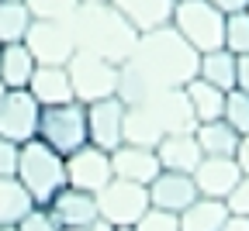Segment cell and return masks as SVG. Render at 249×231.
<instances>
[{
    "instance_id": "obj_1",
    "label": "cell",
    "mask_w": 249,
    "mask_h": 231,
    "mask_svg": "<svg viewBox=\"0 0 249 231\" xmlns=\"http://www.w3.org/2000/svg\"><path fill=\"white\" fill-rule=\"evenodd\" d=\"M124 66L149 86V90H166V86H187L197 76L201 52L187 42L173 24L142 31L132 55Z\"/></svg>"
},
{
    "instance_id": "obj_2",
    "label": "cell",
    "mask_w": 249,
    "mask_h": 231,
    "mask_svg": "<svg viewBox=\"0 0 249 231\" xmlns=\"http://www.w3.org/2000/svg\"><path fill=\"white\" fill-rule=\"evenodd\" d=\"M66 28L80 52H93L114 66L128 59L139 42V31L118 14L111 0H80L66 17Z\"/></svg>"
},
{
    "instance_id": "obj_3",
    "label": "cell",
    "mask_w": 249,
    "mask_h": 231,
    "mask_svg": "<svg viewBox=\"0 0 249 231\" xmlns=\"http://www.w3.org/2000/svg\"><path fill=\"white\" fill-rule=\"evenodd\" d=\"M18 183L28 190L35 207H45L66 186V155L49 148L42 138H28L18 152Z\"/></svg>"
},
{
    "instance_id": "obj_4",
    "label": "cell",
    "mask_w": 249,
    "mask_h": 231,
    "mask_svg": "<svg viewBox=\"0 0 249 231\" xmlns=\"http://www.w3.org/2000/svg\"><path fill=\"white\" fill-rule=\"evenodd\" d=\"M170 24L201 55L214 52V49H225V14L218 11L211 0H177Z\"/></svg>"
},
{
    "instance_id": "obj_5",
    "label": "cell",
    "mask_w": 249,
    "mask_h": 231,
    "mask_svg": "<svg viewBox=\"0 0 249 231\" xmlns=\"http://www.w3.org/2000/svg\"><path fill=\"white\" fill-rule=\"evenodd\" d=\"M66 76L73 86V100L83 107L93 100H104V97H114V90H118V66L93 52L76 49L66 62Z\"/></svg>"
},
{
    "instance_id": "obj_6",
    "label": "cell",
    "mask_w": 249,
    "mask_h": 231,
    "mask_svg": "<svg viewBox=\"0 0 249 231\" xmlns=\"http://www.w3.org/2000/svg\"><path fill=\"white\" fill-rule=\"evenodd\" d=\"M49 148H55L59 155H70L80 145H87V107L70 100V104H55V107H42L38 114V135Z\"/></svg>"
},
{
    "instance_id": "obj_7",
    "label": "cell",
    "mask_w": 249,
    "mask_h": 231,
    "mask_svg": "<svg viewBox=\"0 0 249 231\" xmlns=\"http://www.w3.org/2000/svg\"><path fill=\"white\" fill-rule=\"evenodd\" d=\"M93 197H97V217L111 221L114 228L118 224H135L149 211V190L142 183H132V180H118L114 176Z\"/></svg>"
},
{
    "instance_id": "obj_8",
    "label": "cell",
    "mask_w": 249,
    "mask_h": 231,
    "mask_svg": "<svg viewBox=\"0 0 249 231\" xmlns=\"http://www.w3.org/2000/svg\"><path fill=\"white\" fill-rule=\"evenodd\" d=\"M132 107H135V104H132ZM139 107L152 117L156 128L163 131V138H166V135H183V131H194V128H197V117H194V111H191V100H187L183 86L152 90Z\"/></svg>"
},
{
    "instance_id": "obj_9",
    "label": "cell",
    "mask_w": 249,
    "mask_h": 231,
    "mask_svg": "<svg viewBox=\"0 0 249 231\" xmlns=\"http://www.w3.org/2000/svg\"><path fill=\"white\" fill-rule=\"evenodd\" d=\"M38 114L42 107L28 90H7L0 97V138L24 145L38 135Z\"/></svg>"
},
{
    "instance_id": "obj_10",
    "label": "cell",
    "mask_w": 249,
    "mask_h": 231,
    "mask_svg": "<svg viewBox=\"0 0 249 231\" xmlns=\"http://www.w3.org/2000/svg\"><path fill=\"white\" fill-rule=\"evenodd\" d=\"M24 45L35 55L38 66H66L70 55L76 52L66 21H31L28 35H24Z\"/></svg>"
},
{
    "instance_id": "obj_11",
    "label": "cell",
    "mask_w": 249,
    "mask_h": 231,
    "mask_svg": "<svg viewBox=\"0 0 249 231\" xmlns=\"http://www.w3.org/2000/svg\"><path fill=\"white\" fill-rule=\"evenodd\" d=\"M114 180L111 169V152L97 148V145H80L76 152L66 155V186L87 190V193H97L101 186H107Z\"/></svg>"
},
{
    "instance_id": "obj_12",
    "label": "cell",
    "mask_w": 249,
    "mask_h": 231,
    "mask_svg": "<svg viewBox=\"0 0 249 231\" xmlns=\"http://www.w3.org/2000/svg\"><path fill=\"white\" fill-rule=\"evenodd\" d=\"M87 142L104 152H114L124 142V104L118 97L87 104Z\"/></svg>"
},
{
    "instance_id": "obj_13",
    "label": "cell",
    "mask_w": 249,
    "mask_h": 231,
    "mask_svg": "<svg viewBox=\"0 0 249 231\" xmlns=\"http://www.w3.org/2000/svg\"><path fill=\"white\" fill-rule=\"evenodd\" d=\"M145 190H149V207H160V211H170V214L187 211L201 197L191 173H170V169H163Z\"/></svg>"
},
{
    "instance_id": "obj_14",
    "label": "cell",
    "mask_w": 249,
    "mask_h": 231,
    "mask_svg": "<svg viewBox=\"0 0 249 231\" xmlns=\"http://www.w3.org/2000/svg\"><path fill=\"white\" fill-rule=\"evenodd\" d=\"M191 176H194L197 193L201 197H214V200H225V197L232 193V186L242 180L235 155H204Z\"/></svg>"
},
{
    "instance_id": "obj_15",
    "label": "cell",
    "mask_w": 249,
    "mask_h": 231,
    "mask_svg": "<svg viewBox=\"0 0 249 231\" xmlns=\"http://www.w3.org/2000/svg\"><path fill=\"white\" fill-rule=\"evenodd\" d=\"M45 211L52 214V221L59 228H90L97 221V197L87 190H76V186H62L45 204Z\"/></svg>"
},
{
    "instance_id": "obj_16",
    "label": "cell",
    "mask_w": 249,
    "mask_h": 231,
    "mask_svg": "<svg viewBox=\"0 0 249 231\" xmlns=\"http://www.w3.org/2000/svg\"><path fill=\"white\" fill-rule=\"evenodd\" d=\"M111 169H114L118 180H132V183H142V186H149L156 176L163 173L160 159H156V148L128 145V142H121L111 152Z\"/></svg>"
},
{
    "instance_id": "obj_17",
    "label": "cell",
    "mask_w": 249,
    "mask_h": 231,
    "mask_svg": "<svg viewBox=\"0 0 249 231\" xmlns=\"http://www.w3.org/2000/svg\"><path fill=\"white\" fill-rule=\"evenodd\" d=\"M31 97L38 100V107H55V104H70L73 100V86L66 76V66H35L28 86Z\"/></svg>"
},
{
    "instance_id": "obj_18",
    "label": "cell",
    "mask_w": 249,
    "mask_h": 231,
    "mask_svg": "<svg viewBox=\"0 0 249 231\" xmlns=\"http://www.w3.org/2000/svg\"><path fill=\"white\" fill-rule=\"evenodd\" d=\"M118 7V14L128 21L139 35L142 31H152V28H166L173 21V7L177 0H111Z\"/></svg>"
},
{
    "instance_id": "obj_19",
    "label": "cell",
    "mask_w": 249,
    "mask_h": 231,
    "mask_svg": "<svg viewBox=\"0 0 249 231\" xmlns=\"http://www.w3.org/2000/svg\"><path fill=\"white\" fill-rule=\"evenodd\" d=\"M156 159H160V166L170 169V173H194L204 155H201V145L194 138V131H183V135L160 138V145H156Z\"/></svg>"
},
{
    "instance_id": "obj_20",
    "label": "cell",
    "mask_w": 249,
    "mask_h": 231,
    "mask_svg": "<svg viewBox=\"0 0 249 231\" xmlns=\"http://www.w3.org/2000/svg\"><path fill=\"white\" fill-rule=\"evenodd\" d=\"M35 55L28 52L24 42H11V45H0V83L7 90H24L31 73H35Z\"/></svg>"
},
{
    "instance_id": "obj_21",
    "label": "cell",
    "mask_w": 249,
    "mask_h": 231,
    "mask_svg": "<svg viewBox=\"0 0 249 231\" xmlns=\"http://www.w3.org/2000/svg\"><path fill=\"white\" fill-rule=\"evenodd\" d=\"M225 217H229L225 200H214V197H197L187 211L177 214L180 231H222Z\"/></svg>"
},
{
    "instance_id": "obj_22",
    "label": "cell",
    "mask_w": 249,
    "mask_h": 231,
    "mask_svg": "<svg viewBox=\"0 0 249 231\" xmlns=\"http://www.w3.org/2000/svg\"><path fill=\"white\" fill-rule=\"evenodd\" d=\"M183 93H187V100H191V111H194L197 124H204V121H218V117H222V111H225V90H218L214 83L194 76L191 83L183 86Z\"/></svg>"
},
{
    "instance_id": "obj_23",
    "label": "cell",
    "mask_w": 249,
    "mask_h": 231,
    "mask_svg": "<svg viewBox=\"0 0 249 231\" xmlns=\"http://www.w3.org/2000/svg\"><path fill=\"white\" fill-rule=\"evenodd\" d=\"M194 138L201 145V155H235V145H239V131L229 124V121H204L194 128Z\"/></svg>"
},
{
    "instance_id": "obj_24",
    "label": "cell",
    "mask_w": 249,
    "mask_h": 231,
    "mask_svg": "<svg viewBox=\"0 0 249 231\" xmlns=\"http://www.w3.org/2000/svg\"><path fill=\"white\" fill-rule=\"evenodd\" d=\"M235 59L229 49H214V52H204L201 55V66H197V76L214 83L218 90H235Z\"/></svg>"
},
{
    "instance_id": "obj_25",
    "label": "cell",
    "mask_w": 249,
    "mask_h": 231,
    "mask_svg": "<svg viewBox=\"0 0 249 231\" xmlns=\"http://www.w3.org/2000/svg\"><path fill=\"white\" fill-rule=\"evenodd\" d=\"M31 207L35 200L18 183V176H0V224H18Z\"/></svg>"
},
{
    "instance_id": "obj_26",
    "label": "cell",
    "mask_w": 249,
    "mask_h": 231,
    "mask_svg": "<svg viewBox=\"0 0 249 231\" xmlns=\"http://www.w3.org/2000/svg\"><path fill=\"white\" fill-rule=\"evenodd\" d=\"M31 21L35 17L24 7V0H0V45L24 42Z\"/></svg>"
},
{
    "instance_id": "obj_27",
    "label": "cell",
    "mask_w": 249,
    "mask_h": 231,
    "mask_svg": "<svg viewBox=\"0 0 249 231\" xmlns=\"http://www.w3.org/2000/svg\"><path fill=\"white\" fill-rule=\"evenodd\" d=\"M225 49L232 55H249V11L225 17Z\"/></svg>"
},
{
    "instance_id": "obj_28",
    "label": "cell",
    "mask_w": 249,
    "mask_h": 231,
    "mask_svg": "<svg viewBox=\"0 0 249 231\" xmlns=\"http://www.w3.org/2000/svg\"><path fill=\"white\" fill-rule=\"evenodd\" d=\"M222 121H229L239 135H249V93H242V90H229L225 93Z\"/></svg>"
},
{
    "instance_id": "obj_29",
    "label": "cell",
    "mask_w": 249,
    "mask_h": 231,
    "mask_svg": "<svg viewBox=\"0 0 249 231\" xmlns=\"http://www.w3.org/2000/svg\"><path fill=\"white\" fill-rule=\"evenodd\" d=\"M80 0H24L35 21H66Z\"/></svg>"
},
{
    "instance_id": "obj_30",
    "label": "cell",
    "mask_w": 249,
    "mask_h": 231,
    "mask_svg": "<svg viewBox=\"0 0 249 231\" xmlns=\"http://www.w3.org/2000/svg\"><path fill=\"white\" fill-rule=\"evenodd\" d=\"M132 228H135V231H180V221H177V214H170V211L149 207Z\"/></svg>"
},
{
    "instance_id": "obj_31",
    "label": "cell",
    "mask_w": 249,
    "mask_h": 231,
    "mask_svg": "<svg viewBox=\"0 0 249 231\" xmlns=\"http://www.w3.org/2000/svg\"><path fill=\"white\" fill-rule=\"evenodd\" d=\"M18 231H59V224L52 221V214L45 207H31L21 221H18Z\"/></svg>"
},
{
    "instance_id": "obj_32",
    "label": "cell",
    "mask_w": 249,
    "mask_h": 231,
    "mask_svg": "<svg viewBox=\"0 0 249 231\" xmlns=\"http://www.w3.org/2000/svg\"><path fill=\"white\" fill-rule=\"evenodd\" d=\"M225 207H229V214L249 217V176H242V180L232 186V193L225 197Z\"/></svg>"
},
{
    "instance_id": "obj_33",
    "label": "cell",
    "mask_w": 249,
    "mask_h": 231,
    "mask_svg": "<svg viewBox=\"0 0 249 231\" xmlns=\"http://www.w3.org/2000/svg\"><path fill=\"white\" fill-rule=\"evenodd\" d=\"M18 152H21V145L0 138V176H14L18 173Z\"/></svg>"
},
{
    "instance_id": "obj_34",
    "label": "cell",
    "mask_w": 249,
    "mask_h": 231,
    "mask_svg": "<svg viewBox=\"0 0 249 231\" xmlns=\"http://www.w3.org/2000/svg\"><path fill=\"white\" fill-rule=\"evenodd\" d=\"M235 90L249 93V55H239L235 59Z\"/></svg>"
},
{
    "instance_id": "obj_35",
    "label": "cell",
    "mask_w": 249,
    "mask_h": 231,
    "mask_svg": "<svg viewBox=\"0 0 249 231\" xmlns=\"http://www.w3.org/2000/svg\"><path fill=\"white\" fill-rule=\"evenodd\" d=\"M235 162H239V173L249 176V135H239V145H235Z\"/></svg>"
},
{
    "instance_id": "obj_36",
    "label": "cell",
    "mask_w": 249,
    "mask_h": 231,
    "mask_svg": "<svg viewBox=\"0 0 249 231\" xmlns=\"http://www.w3.org/2000/svg\"><path fill=\"white\" fill-rule=\"evenodd\" d=\"M211 4L222 11L225 17H229V14H239V11H249V0H211Z\"/></svg>"
},
{
    "instance_id": "obj_37",
    "label": "cell",
    "mask_w": 249,
    "mask_h": 231,
    "mask_svg": "<svg viewBox=\"0 0 249 231\" xmlns=\"http://www.w3.org/2000/svg\"><path fill=\"white\" fill-rule=\"evenodd\" d=\"M222 231H249V217H242V214H229L225 224H222Z\"/></svg>"
},
{
    "instance_id": "obj_38",
    "label": "cell",
    "mask_w": 249,
    "mask_h": 231,
    "mask_svg": "<svg viewBox=\"0 0 249 231\" xmlns=\"http://www.w3.org/2000/svg\"><path fill=\"white\" fill-rule=\"evenodd\" d=\"M87 231H114V224H111V221H104V217H97V221H93Z\"/></svg>"
},
{
    "instance_id": "obj_39",
    "label": "cell",
    "mask_w": 249,
    "mask_h": 231,
    "mask_svg": "<svg viewBox=\"0 0 249 231\" xmlns=\"http://www.w3.org/2000/svg\"><path fill=\"white\" fill-rule=\"evenodd\" d=\"M114 231H135V228H132V224H118Z\"/></svg>"
},
{
    "instance_id": "obj_40",
    "label": "cell",
    "mask_w": 249,
    "mask_h": 231,
    "mask_svg": "<svg viewBox=\"0 0 249 231\" xmlns=\"http://www.w3.org/2000/svg\"><path fill=\"white\" fill-rule=\"evenodd\" d=\"M0 231H18V224H0Z\"/></svg>"
},
{
    "instance_id": "obj_41",
    "label": "cell",
    "mask_w": 249,
    "mask_h": 231,
    "mask_svg": "<svg viewBox=\"0 0 249 231\" xmlns=\"http://www.w3.org/2000/svg\"><path fill=\"white\" fill-rule=\"evenodd\" d=\"M59 231H87V228H59Z\"/></svg>"
},
{
    "instance_id": "obj_42",
    "label": "cell",
    "mask_w": 249,
    "mask_h": 231,
    "mask_svg": "<svg viewBox=\"0 0 249 231\" xmlns=\"http://www.w3.org/2000/svg\"><path fill=\"white\" fill-rule=\"evenodd\" d=\"M4 93H7V86H4V83H0V97H4Z\"/></svg>"
}]
</instances>
